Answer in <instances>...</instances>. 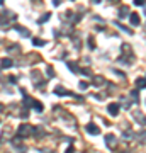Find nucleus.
I'll return each mask as SVG.
<instances>
[{
    "label": "nucleus",
    "mask_w": 146,
    "mask_h": 153,
    "mask_svg": "<svg viewBox=\"0 0 146 153\" xmlns=\"http://www.w3.org/2000/svg\"><path fill=\"white\" fill-rule=\"evenodd\" d=\"M136 87L138 88H145V76H139V78L136 80Z\"/></svg>",
    "instance_id": "nucleus-18"
},
{
    "label": "nucleus",
    "mask_w": 146,
    "mask_h": 153,
    "mask_svg": "<svg viewBox=\"0 0 146 153\" xmlns=\"http://www.w3.org/2000/svg\"><path fill=\"white\" fill-rule=\"evenodd\" d=\"M121 153H127V152H121Z\"/></svg>",
    "instance_id": "nucleus-30"
},
{
    "label": "nucleus",
    "mask_w": 146,
    "mask_h": 153,
    "mask_svg": "<svg viewBox=\"0 0 146 153\" xmlns=\"http://www.w3.org/2000/svg\"><path fill=\"white\" fill-rule=\"evenodd\" d=\"M0 5H4V0H0Z\"/></svg>",
    "instance_id": "nucleus-29"
},
{
    "label": "nucleus",
    "mask_w": 146,
    "mask_h": 153,
    "mask_svg": "<svg viewBox=\"0 0 146 153\" xmlns=\"http://www.w3.org/2000/svg\"><path fill=\"white\" fill-rule=\"evenodd\" d=\"M31 133H33V126L31 124H21L19 128H17V136L19 138L31 136Z\"/></svg>",
    "instance_id": "nucleus-1"
},
{
    "label": "nucleus",
    "mask_w": 146,
    "mask_h": 153,
    "mask_svg": "<svg viewBox=\"0 0 146 153\" xmlns=\"http://www.w3.org/2000/svg\"><path fill=\"white\" fill-rule=\"evenodd\" d=\"M127 14H129V7L127 5H121L119 7V19H124Z\"/></svg>",
    "instance_id": "nucleus-8"
},
{
    "label": "nucleus",
    "mask_w": 146,
    "mask_h": 153,
    "mask_svg": "<svg viewBox=\"0 0 146 153\" xmlns=\"http://www.w3.org/2000/svg\"><path fill=\"white\" fill-rule=\"evenodd\" d=\"M33 133L36 134V138H41L44 134V129L41 128V126H38V128H33Z\"/></svg>",
    "instance_id": "nucleus-12"
},
{
    "label": "nucleus",
    "mask_w": 146,
    "mask_h": 153,
    "mask_svg": "<svg viewBox=\"0 0 146 153\" xmlns=\"http://www.w3.org/2000/svg\"><path fill=\"white\" fill-rule=\"evenodd\" d=\"M134 5H145V2L143 0H134Z\"/></svg>",
    "instance_id": "nucleus-27"
},
{
    "label": "nucleus",
    "mask_w": 146,
    "mask_h": 153,
    "mask_svg": "<svg viewBox=\"0 0 146 153\" xmlns=\"http://www.w3.org/2000/svg\"><path fill=\"white\" fill-rule=\"evenodd\" d=\"M68 68H70L73 73H78V70H80V68H78V65H76L75 61H68Z\"/></svg>",
    "instance_id": "nucleus-14"
},
{
    "label": "nucleus",
    "mask_w": 146,
    "mask_h": 153,
    "mask_svg": "<svg viewBox=\"0 0 146 153\" xmlns=\"http://www.w3.org/2000/svg\"><path fill=\"white\" fill-rule=\"evenodd\" d=\"M65 153H75V148H73V146H68Z\"/></svg>",
    "instance_id": "nucleus-26"
},
{
    "label": "nucleus",
    "mask_w": 146,
    "mask_h": 153,
    "mask_svg": "<svg viewBox=\"0 0 146 153\" xmlns=\"http://www.w3.org/2000/svg\"><path fill=\"white\" fill-rule=\"evenodd\" d=\"M87 41H88V48H90V49L95 48V44H93V38H92V36H90V38L87 39Z\"/></svg>",
    "instance_id": "nucleus-22"
},
{
    "label": "nucleus",
    "mask_w": 146,
    "mask_h": 153,
    "mask_svg": "<svg viewBox=\"0 0 146 153\" xmlns=\"http://www.w3.org/2000/svg\"><path fill=\"white\" fill-rule=\"evenodd\" d=\"M16 14L14 12H10V10H4L2 14H0V24H4V26H7L9 22H12V21H16Z\"/></svg>",
    "instance_id": "nucleus-2"
},
{
    "label": "nucleus",
    "mask_w": 146,
    "mask_h": 153,
    "mask_svg": "<svg viewBox=\"0 0 146 153\" xmlns=\"http://www.w3.org/2000/svg\"><path fill=\"white\" fill-rule=\"evenodd\" d=\"M33 44H34V46H44V44H46V41H44V39H41V38H33Z\"/></svg>",
    "instance_id": "nucleus-15"
},
{
    "label": "nucleus",
    "mask_w": 146,
    "mask_h": 153,
    "mask_svg": "<svg viewBox=\"0 0 146 153\" xmlns=\"http://www.w3.org/2000/svg\"><path fill=\"white\" fill-rule=\"evenodd\" d=\"M85 131H87V133H90V134H100V128L90 123V124H87V126H85Z\"/></svg>",
    "instance_id": "nucleus-5"
},
{
    "label": "nucleus",
    "mask_w": 146,
    "mask_h": 153,
    "mask_svg": "<svg viewBox=\"0 0 146 153\" xmlns=\"http://www.w3.org/2000/svg\"><path fill=\"white\" fill-rule=\"evenodd\" d=\"M129 21L133 26H139V16L138 14H129Z\"/></svg>",
    "instance_id": "nucleus-9"
},
{
    "label": "nucleus",
    "mask_w": 146,
    "mask_h": 153,
    "mask_svg": "<svg viewBox=\"0 0 146 153\" xmlns=\"http://www.w3.org/2000/svg\"><path fill=\"white\" fill-rule=\"evenodd\" d=\"M19 51H21V46L19 44H14L10 48H7V53H19Z\"/></svg>",
    "instance_id": "nucleus-16"
},
{
    "label": "nucleus",
    "mask_w": 146,
    "mask_h": 153,
    "mask_svg": "<svg viewBox=\"0 0 146 153\" xmlns=\"http://www.w3.org/2000/svg\"><path fill=\"white\" fill-rule=\"evenodd\" d=\"M33 107H34V111H38V112H43V104L39 102V100H33Z\"/></svg>",
    "instance_id": "nucleus-13"
},
{
    "label": "nucleus",
    "mask_w": 146,
    "mask_h": 153,
    "mask_svg": "<svg viewBox=\"0 0 146 153\" xmlns=\"http://www.w3.org/2000/svg\"><path fill=\"white\" fill-rule=\"evenodd\" d=\"M4 111H5V105H4V104H0V112H4Z\"/></svg>",
    "instance_id": "nucleus-28"
},
{
    "label": "nucleus",
    "mask_w": 146,
    "mask_h": 153,
    "mask_svg": "<svg viewBox=\"0 0 146 153\" xmlns=\"http://www.w3.org/2000/svg\"><path fill=\"white\" fill-rule=\"evenodd\" d=\"M9 80H10L12 83H16V82H17V76H16V75H10V76H9Z\"/></svg>",
    "instance_id": "nucleus-25"
},
{
    "label": "nucleus",
    "mask_w": 146,
    "mask_h": 153,
    "mask_svg": "<svg viewBox=\"0 0 146 153\" xmlns=\"http://www.w3.org/2000/svg\"><path fill=\"white\" fill-rule=\"evenodd\" d=\"M104 82H105V78H104V76H93V85H95V87L104 85Z\"/></svg>",
    "instance_id": "nucleus-10"
},
{
    "label": "nucleus",
    "mask_w": 146,
    "mask_h": 153,
    "mask_svg": "<svg viewBox=\"0 0 146 153\" xmlns=\"http://www.w3.org/2000/svg\"><path fill=\"white\" fill-rule=\"evenodd\" d=\"M80 88H82V90H87V88H88V82H85V80L80 82Z\"/></svg>",
    "instance_id": "nucleus-23"
},
{
    "label": "nucleus",
    "mask_w": 146,
    "mask_h": 153,
    "mask_svg": "<svg viewBox=\"0 0 146 153\" xmlns=\"http://www.w3.org/2000/svg\"><path fill=\"white\" fill-rule=\"evenodd\" d=\"M105 145H107L109 148H114L117 145V140H116V136H114L112 133H109L107 136H105Z\"/></svg>",
    "instance_id": "nucleus-4"
},
{
    "label": "nucleus",
    "mask_w": 146,
    "mask_h": 153,
    "mask_svg": "<svg viewBox=\"0 0 146 153\" xmlns=\"http://www.w3.org/2000/svg\"><path fill=\"white\" fill-rule=\"evenodd\" d=\"M14 29H16L17 33L21 34L22 38H29V36H31V33H29V31H27L24 26H19V24H16V26H14Z\"/></svg>",
    "instance_id": "nucleus-7"
},
{
    "label": "nucleus",
    "mask_w": 146,
    "mask_h": 153,
    "mask_svg": "<svg viewBox=\"0 0 146 153\" xmlns=\"http://www.w3.org/2000/svg\"><path fill=\"white\" fill-rule=\"evenodd\" d=\"M54 94H56V95H71V97H75V99H82L80 95H76V94L70 92V90H66V88L61 87V85H58V87L54 88Z\"/></svg>",
    "instance_id": "nucleus-3"
},
{
    "label": "nucleus",
    "mask_w": 146,
    "mask_h": 153,
    "mask_svg": "<svg viewBox=\"0 0 146 153\" xmlns=\"http://www.w3.org/2000/svg\"><path fill=\"white\" fill-rule=\"evenodd\" d=\"M49 17H51V14L49 12H46V14H43V17H39V24H43V22H48L49 21Z\"/></svg>",
    "instance_id": "nucleus-17"
},
{
    "label": "nucleus",
    "mask_w": 146,
    "mask_h": 153,
    "mask_svg": "<svg viewBox=\"0 0 146 153\" xmlns=\"http://www.w3.org/2000/svg\"><path fill=\"white\" fill-rule=\"evenodd\" d=\"M46 73H48V78H53V76H54V71H53V68H51V66H48V68H46Z\"/></svg>",
    "instance_id": "nucleus-21"
},
{
    "label": "nucleus",
    "mask_w": 146,
    "mask_h": 153,
    "mask_svg": "<svg viewBox=\"0 0 146 153\" xmlns=\"http://www.w3.org/2000/svg\"><path fill=\"white\" fill-rule=\"evenodd\" d=\"M12 65H14V61H12L10 58H4V60H2V68H10Z\"/></svg>",
    "instance_id": "nucleus-11"
},
{
    "label": "nucleus",
    "mask_w": 146,
    "mask_h": 153,
    "mask_svg": "<svg viewBox=\"0 0 146 153\" xmlns=\"http://www.w3.org/2000/svg\"><path fill=\"white\" fill-rule=\"evenodd\" d=\"M107 111H109V114L112 116V117H116V116L119 114V104H116V102H112V104H109Z\"/></svg>",
    "instance_id": "nucleus-6"
},
{
    "label": "nucleus",
    "mask_w": 146,
    "mask_h": 153,
    "mask_svg": "<svg viewBox=\"0 0 146 153\" xmlns=\"http://www.w3.org/2000/svg\"><path fill=\"white\" fill-rule=\"evenodd\" d=\"M12 145H16V146H17V145H21V138L16 136V140H12Z\"/></svg>",
    "instance_id": "nucleus-24"
},
{
    "label": "nucleus",
    "mask_w": 146,
    "mask_h": 153,
    "mask_svg": "<svg viewBox=\"0 0 146 153\" xmlns=\"http://www.w3.org/2000/svg\"><path fill=\"white\" fill-rule=\"evenodd\" d=\"M78 71H82V75H85V76H92V71L88 70V68H80Z\"/></svg>",
    "instance_id": "nucleus-19"
},
{
    "label": "nucleus",
    "mask_w": 146,
    "mask_h": 153,
    "mask_svg": "<svg viewBox=\"0 0 146 153\" xmlns=\"http://www.w3.org/2000/svg\"><path fill=\"white\" fill-rule=\"evenodd\" d=\"M24 105H26V107H29V105H33V99H29L26 95V97H24Z\"/></svg>",
    "instance_id": "nucleus-20"
}]
</instances>
